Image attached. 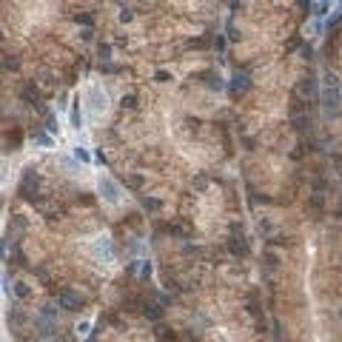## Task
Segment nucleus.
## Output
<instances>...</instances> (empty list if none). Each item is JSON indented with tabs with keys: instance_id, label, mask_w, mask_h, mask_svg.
Returning <instances> with one entry per match:
<instances>
[{
	"instance_id": "nucleus-20",
	"label": "nucleus",
	"mask_w": 342,
	"mask_h": 342,
	"mask_svg": "<svg viewBox=\"0 0 342 342\" xmlns=\"http://www.w3.org/2000/svg\"><path fill=\"white\" fill-rule=\"evenodd\" d=\"M74 160H80V163H91V154H89L83 146H77V148H74Z\"/></svg>"
},
{
	"instance_id": "nucleus-30",
	"label": "nucleus",
	"mask_w": 342,
	"mask_h": 342,
	"mask_svg": "<svg viewBox=\"0 0 342 342\" xmlns=\"http://www.w3.org/2000/svg\"><path fill=\"white\" fill-rule=\"evenodd\" d=\"M120 20H123V23H129V20H131V12H129V9H123V12H120Z\"/></svg>"
},
{
	"instance_id": "nucleus-28",
	"label": "nucleus",
	"mask_w": 342,
	"mask_h": 342,
	"mask_svg": "<svg viewBox=\"0 0 342 342\" xmlns=\"http://www.w3.org/2000/svg\"><path fill=\"white\" fill-rule=\"evenodd\" d=\"M154 77H157V80H160V83H165V80H168V77H171V74H168V71H165V68H160V71H157V74H154Z\"/></svg>"
},
{
	"instance_id": "nucleus-17",
	"label": "nucleus",
	"mask_w": 342,
	"mask_h": 342,
	"mask_svg": "<svg viewBox=\"0 0 342 342\" xmlns=\"http://www.w3.org/2000/svg\"><path fill=\"white\" fill-rule=\"evenodd\" d=\"M17 66H20V60H17V57H12V54H3V71H17Z\"/></svg>"
},
{
	"instance_id": "nucleus-27",
	"label": "nucleus",
	"mask_w": 342,
	"mask_h": 342,
	"mask_svg": "<svg viewBox=\"0 0 342 342\" xmlns=\"http://www.w3.org/2000/svg\"><path fill=\"white\" fill-rule=\"evenodd\" d=\"M151 271H154V268H151V262H140V279H148V277H151Z\"/></svg>"
},
{
	"instance_id": "nucleus-5",
	"label": "nucleus",
	"mask_w": 342,
	"mask_h": 342,
	"mask_svg": "<svg viewBox=\"0 0 342 342\" xmlns=\"http://www.w3.org/2000/svg\"><path fill=\"white\" fill-rule=\"evenodd\" d=\"M228 251L234 254V257H245L248 254V240H245V234H243V228L237 226H231V237H228Z\"/></svg>"
},
{
	"instance_id": "nucleus-37",
	"label": "nucleus",
	"mask_w": 342,
	"mask_h": 342,
	"mask_svg": "<svg viewBox=\"0 0 342 342\" xmlns=\"http://www.w3.org/2000/svg\"><path fill=\"white\" fill-rule=\"evenodd\" d=\"M277 342H282V340H277Z\"/></svg>"
},
{
	"instance_id": "nucleus-36",
	"label": "nucleus",
	"mask_w": 342,
	"mask_h": 342,
	"mask_svg": "<svg viewBox=\"0 0 342 342\" xmlns=\"http://www.w3.org/2000/svg\"><path fill=\"white\" fill-rule=\"evenodd\" d=\"M337 214H340V220H342V208H340V211H337Z\"/></svg>"
},
{
	"instance_id": "nucleus-15",
	"label": "nucleus",
	"mask_w": 342,
	"mask_h": 342,
	"mask_svg": "<svg viewBox=\"0 0 342 342\" xmlns=\"http://www.w3.org/2000/svg\"><path fill=\"white\" fill-rule=\"evenodd\" d=\"M6 319H9V325H23V319H26V317H23V311L17 308V305H12V311H9V317H6Z\"/></svg>"
},
{
	"instance_id": "nucleus-3",
	"label": "nucleus",
	"mask_w": 342,
	"mask_h": 342,
	"mask_svg": "<svg viewBox=\"0 0 342 342\" xmlns=\"http://www.w3.org/2000/svg\"><path fill=\"white\" fill-rule=\"evenodd\" d=\"M57 305L63 311H71V314H77V311L86 308V296H80L77 291H71V288H63V291L57 294Z\"/></svg>"
},
{
	"instance_id": "nucleus-29",
	"label": "nucleus",
	"mask_w": 342,
	"mask_h": 342,
	"mask_svg": "<svg viewBox=\"0 0 342 342\" xmlns=\"http://www.w3.org/2000/svg\"><path fill=\"white\" fill-rule=\"evenodd\" d=\"M328 3H331V0H319V6H317V15H325Z\"/></svg>"
},
{
	"instance_id": "nucleus-19",
	"label": "nucleus",
	"mask_w": 342,
	"mask_h": 342,
	"mask_svg": "<svg viewBox=\"0 0 342 342\" xmlns=\"http://www.w3.org/2000/svg\"><path fill=\"white\" fill-rule=\"evenodd\" d=\"M97 54H100V63H109V60H112V46L103 43V46L97 49Z\"/></svg>"
},
{
	"instance_id": "nucleus-18",
	"label": "nucleus",
	"mask_w": 342,
	"mask_h": 342,
	"mask_svg": "<svg viewBox=\"0 0 342 342\" xmlns=\"http://www.w3.org/2000/svg\"><path fill=\"white\" fill-rule=\"evenodd\" d=\"M143 182H146L143 174H129V177H126V185H129V188H140Z\"/></svg>"
},
{
	"instance_id": "nucleus-2",
	"label": "nucleus",
	"mask_w": 342,
	"mask_h": 342,
	"mask_svg": "<svg viewBox=\"0 0 342 342\" xmlns=\"http://www.w3.org/2000/svg\"><path fill=\"white\" fill-rule=\"evenodd\" d=\"M17 191H20V197H23V200H29V203H34V200H37V191H40V177L34 174V168H26V171H23V180H20Z\"/></svg>"
},
{
	"instance_id": "nucleus-32",
	"label": "nucleus",
	"mask_w": 342,
	"mask_h": 342,
	"mask_svg": "<svg viewBox=\"0 0 342 342\" xmlns=\"http://www.w3.org/2000/svg\"><path fill=\"white\" fill-rule=\"evenodd\" d=\"M83 40H91V37H94V32H91V29H83Z\"/></svg>"
},
{
	"instance_id": "nucleus-31",
	"label": "nucleus",
	"mask_w": 342,
	"mask_h": 342,
	"mask_svg": "<svg viewBox=\"0 0 342 342\" xmlns=\"http://www.w3.org/2000/svg\"><path fill=\"white\" fill-rule=\"evenodd\" d=\"M302 57H305V60H311V57H314V51H311V46H302Z\"/></svg>"
},
{
	"instance_id": "nucleus-6",
	"label": "nucleus",
	"mask_w": 342,
	"mask_h": 342,
	"mask_svg": "<svg viewBox=\"0 0 342 342\" xmlns=\"http://www.w3.org/2000/svg\"><path fill=\"white\" fill-rule=\"evenodd\" d=\"M20 97H23V103H29L32 109H37V112L46 114V109H43V97H40V89L34 86V80L23 83V89H20Z\"/></svg>"
},
{
	"instance_id": "nucleus-7",
	"label": "nucleus",
	"mask_w": 342,
	"mask_h": 342,
	"mask_svg": "<svg viewBox=\"0 0 342 342\" xmlns=\"http://www.w3.org/2000/svg\"><path fill=\"white\" fill-rule=\"evenodd\" d=\"M228 89H231V94L234 97H243L251 91V77H248V71H234V77L228 83Z\"/></svg>"
},
{
	"instance_id": "nucleus-14",
	"label": "nucleus",
	"mask_w": 342,
	"mask_h": 342,
	"mask_svg": "<svg viewBox=\"0 0 342 342\" xmlns=\"http://www.w3.org/2000/svg\"><path fill=\"white\" fill-rule=\"evenodd\" d=\"M143 208L151 211V214H157L163 208V200H157V197H143Z\"/></svg>"
},
{
	"instance_id": "nucleus-26",
	"label": "nucleus",
	"mask_w": 342,
	"mask_h": 342,
	"mask_svg": "<svg viewBox=\"0 0 342 342\" xmlns=\"http://www.w3.org/2000/svg\"><path fill=\"white\" fill-rule=\"evenodd\" d=\"M123 109H137V94H123Z\"/></svg>"
},
{
	"instance_id": "nucleus-25",
	"label": "nucleus",
	"mask_w": 342,
	"mask_h": 342,
	"mask_svg": "<svg viewBox=\"0 0 342 342\" xmlns=\"http://www.w3.org/2000/svg\"><path fill=\"white\" fill-rule=\"evenodd\" d=\"M188 46H191V49H208V46H211V40H208V37H197V40H191Z\"/></svg>"
},
{
	"instance_id": "nucleus-23",
	"label": "nucleus",
	"mask_w": 342,
	"mask_h": 342,
	"mask_svg": "<svg viewBox=\"0 0 342 342\" xmlns=\"http://www.w3.org/2000/svg\"><path fill=\"white\" fill-rule=\"evenodd\" d=\"M46 131H49V134H57V120H54L51 112H46Z\"/></svg>"
},
{
	"instance_id": "nucleus-21",
	"label": "nucleus",
	"mask_w": 342,
	"mask_h": 342,
	"mask_svg": "<svg viewBox=\"0 0 342 342\" xmlns=\"http://www.w3.org/2000/svg\"><path fill=\"white\" fill-rule=\"evenodd\" d=\"M15 296L17 299H26L29 296V285L26 282H15Z\"/></svg>"
},
{
	"instance_id": "nucleus-11",
	"label": "nucleus",
	"mask_w": 342,
	"mask_h": 342,
	"mask_svg": "<svg viewBox=\"0 0 342 342\" xmlns=\"http://www.w3.org/2000/svg\"><path fill=\"white\" fill-rule=\"evenodd\" d=\"M89 97L94 100V103H91V112H94V114H100V109H106V91L100 94L97 86H91V89H89Z\"/></svg>"
},
{
	"instance_id": "nucleus-13",
	"label": "nucleus",
	"mask_w": 342,
	"mask_h": 342,
	"mask_svg": "<svg viewBox=\"0 0 342 342\" xmlns=\"http://www.w3.org/2000/svg\"><path fill=\"white\" fill-rule=\"evenodd\" d=\"M154 337H157V342H174L171 328H165L163 322H157V328H154Z\"/></svg>"
},
{
	"instance_id": "nucleus-12",
	"label": "nucleus",
	"mask_w": 342,
	"mask_h": 342,
	"mask_svg": "<svg viewBox=\"0 0 342 342\" xmlns=\"http://www.w3.org/2000/svg\"><path fill=\"white\" fill-rule=\"evenodd\" d=\"M291 126H294V131H305V129L311 126L308 112H302V114H291Z\"/></svg>"
},
{
	"instance_id": "nucleus-34",
	"label": "nucleus",
	"mask_w": 342,
	"mask_h": 342,
	"mask_svg": "<svg viewBox=\"0 0 342 342\" xmlns=\"http://www.w3.org/2000/svg\"><path fill=\"white\" fill-rule=\"evenodd\" d=\"M337 12H340V15H342V0H340V6H337Z\"/></svg>"
},
{
	"instance_id": "nucleus-9",
	"label": "nucleus",
	"mask_w": 342,
	"mask_h": 342,
	"mask_svg": "<svg viewBox=\"0 0 342 342\" xmlns=\"http://www.w3.org/2000/svg\"><path fill=\"white\" fill-rule=\"evenodd\" d=\"M200 80L205 83V89H211V91H220V89H223V77H220L217 71H203Z\"/></svg>"
},
{
	"instance_id": "nucleus-10",
	"label": "nucleus",
	"mask_w": 342,
	"mask_h": 342,
	"mask_svg": "<svg viewBox=\"0 0 342 342\" xmlns=\"http://www.w3.org/2000/svg\"><path fill=\"white\" fill-rule=\"evenodd\" d=\"M143 314H146L151 322H160L163 319V302H146L143 305Z\"/></svg>"
},
{
	"instance_id": "nucleus-4",
	"label": "nucleus",
	"mask_w": 342,
	"mask_h": 342,
	"mask_svg": "<svg viewBox=\"0 0 342 342\" xmlns=\"http://www.w3.org/2000/svg\"><path fill=\"white\" fill-rule=\"evenodd\" d=\"M97 191L103 194V200H106V203H112V205H117V203H120V194H123V191H120V182H114L109 174H100Z\"/></svg>"
},
{
	"instance_id": "nucleus-8",
	"label": "nucleus",
	"mask_w": 342,
	"mask_h": 342,
	"mask_svg": "<svg viewBox=\"0 0 342 342\" xmlns=\"http://www.w3.org/2000/svg\"><path fill=\"white\" fill-rule=\"evenodd\" d=\"M296 94H302L305 100H311V97H317V77L314 74H308V77H302V80L296 83V89H294Z\"/></svg>"
},
{
	"instance_id": "nucleus-33",
	"label": "nucleus",
	"mask_w": 342,
	"mask_h": 342,
	"mask_svg": "<svg viewBox=\"0 0 342 342\" xmlns=\"http://www.w3.org/2000/svg\"><path fill=\"white\" fill-rule=\"evenodd\" d=\"M296 3H299V9H302V12H305V9H311V0H296Z\"/></svg>"
},
{
	"instance_id": "nucleus-22",
	"label": "nucleus",
	"mask_w": 342,
	"mask_h": 342,
	"mask_svg": "<svg viewBox=\"0 0 342 342\" xmlns=\"http://www.w3.org/2000/svg\"><path fill=\"white\" fill-rule=\"evenodd\" d=\"M68 117H71V126H74V129H80V126H83V114H80V109H77V106L71 109V114H68Z\"/></svg>"
},
{
	"instance_id": "nucleus-24",
	"label": "nucleus",
	"mask_w": 342,
	"mask_h": 342,
	"mask_svg": "<svg viewBox=\"0 0 342 342\" xmlns=\"http://www.w3.org/2000/svg\"><path fill=\"white\" fill-rule=\"evenodd\" d=\"M74 20H77V23H83L86 29H91V26H94V17L86 15V12H83V15H74Z\"/></svg>"
},
{
	"instance_id": "nucleus-16",
	"label": "nucleus",
	"mask_w": 342,
	"mask_h": 342,
	"mask_svg": "<svg viewBox=\"0 0 342 342\" xmlns=\"http://www.w3.org/2000/svg\"><path fill=\"white\" fill-rule=\"evenodd\" d=\"M32 140L37 143V146H46V148L51 146V134H49V131H34V134H32Z\"/></svg>"
},
{
	"instance_id": "nucleus-35",
	"label": "nucleus",
	"mask_w": 342,
	"mask_h": 342,
	"mask_svg": "<svg viewBox=\"0 0 342 342\" xmlns=\"http://www.w3.org/2000/svg\"><path fill=\"white\" fill-rule=\"evenodd\" d=\"M182 342H191V337H185V340H182Z\"/></svg>"
},
{
	"instance_id": "nucleus-1",
	"label": "nucleus",
	"mask_w": 342,
	"mask_h": 342,
	"mask_svg": "<svg viewBox=\"0 0 342 342\" xmlns=\"http://www.w3.org/2000/svg\"><path fill=\"white\" fill-rule=\"evenodd\" d=\"M322 109H325V117H337L342 112V94H340V80L337 74H325V91H322Z\"/></svg>"
}]
</instances>
